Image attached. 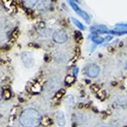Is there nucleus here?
<instances>
[{
  "instance_id": "0eeeda50",
  "label": "nucleus",
  "mask_w": 127,
  "mask_h": 127,
  "mask_svg": "<svg viewBox=\"0 0 127 127\" xmlns=\"http://www.w3.org/2000/svg\"><path fill=\"white\" fill-rule=\"evenodd\" d=\"M42 124L43 125V126H50L51 124H52V121L50 118H48V117H43L42 119Z\"/></svg>"
},
{
  "instance_id": "39448f33",
  "label": "nucleus",
  "mask_w": 127,
  "mask_h": 127,
  "mask_svg": "<svg viewBox=\"0 0 127 127\" xmlns=\"http://www.w3.org/2000/svg\"><path fill=\"white\" fill-rule=\"evenodd\" d=\"M55 120L59 126L63 127L66 125V116L63 111H57L55 113Z\"/></svg>"
},
{
  "instance_id": "9b49d317",
  "label": "nucleus",
  "mask_w": 127,
  "mask_h": 127,
  "mask_svg": "<svg viewBox=\"0 0 127 127\" xmlns=\"http://www.w3.org/2000/svg\"><path fill=\"white\" fill-rule=\"evenodd\" d=\"M91 89L93 90V92H99V87H97L96 85H92V86H91Z\"/></svg>"
},
{
  "instance_id": "f8f14e48",
  "label": "nucleus",
  "mask_w": 127,
  "mask_h": 127,
  "mask_svg": "<svg viewBox=\"0 0 127 127\" xmlns=\"http://www.w3.org/2000/svg\"><path fill=\"white\" fill-rule=\"evenodd\" d=\"M124 127H127V126H124Z\"/></svg>"
},
{
  "instance_id": "20e7f679",
  "label": "nucleus",
  "mask_w": 127,
  "mask_h": 127,
  "mask_svg": "<svg viewBox=\"0 0 127 127\" xmlns=\"http://www.w3.org/2000/svg\"><path fill=\"white\" fill-rule=\"evenodd\" d=\"M21 60H22V62L24 64V66L26 68H31L34 64V60H33V58L31 56V54L29 52H24L21 55Z\"/></svg>"
},
{
  "instance_id": "7ed1b4c3",
  "label": "nucleus",
  "mask_w": 127,
  "mask_h": 127,
  "mask_svg": "<svg viewBox=\"0 0 127 127\" xmlns=\"http://www.w3.org/2000/svg\"><path fill=\"white\" fill-rule=\"evenodd\" d=\"M99 72H100V68L97 64H91L89 67L87 68L86 70V73L88 76H89L91 78H95L97 77L98 75L99 74Z\"/></svg>"
},
{
  "instance_id": "f257e3e1",
  "label": "nucleus",
  "mask_w": 127,
  "mask_h": 127,
  "mask_svg": "<svg viewBox=\"0 0 127 127\" xmlns=\"http://www.w3.org/2000/svg\"><path fill=\"white\" fill-rule=\"evenodd\" d=\"M42 119L38 110L34 109H26L21 113L19 121L23 127H38L42 124Z\"/></svg>"
},
{
  "instance_id": "6e6552de",
  "label": "nucleus",
  "mask_w": 127,
  "mask_h": 127,
  "mask_svg": "<svg viewBox=\"0 0 127 127\" xmlns=\"http://www.w3.org/2000/svg\"><path fill=\"white\" fill-rule=\"evenodd\" d=\"M65 81H66V83H68V84H70V83H73L75 82V77H74L73 75H67V76L66 77Z\"/></svg>"
},
{
  "instance_id": "9d476101",
  "label": "nucleus",
  "mask_w": 127,
  "mask_h": 127,
  "mask_svg": "<svg viewBox=\"0 0 127 127\" xmlns=\"http://www.w3.org/2000/svg\"><path fill=\"white\" fill-rule=\"evenodd\" d=\"M65 93H66V91L64 89H61L59 90L57 93H56V95H55V97L57 98V99H59V98H61V97H63L64 95H65Z\"/></svg>"
},
{
  "instance_id": "1a4fd4ad",
  "label": "nucleus",
  "mask_w": 127,
  "mask_h": 127,
  "mask_svg": "<svg viewBox=\"0 0 127 127\" xmlns=\"http://www.w3.org/2000/svg\"><path fill=\"white\" fill-rule=\"evenodd\" d=\"M3 97L5 99H9L11 97V93L8 89H6L3 91Z\"/></svg>"
},
{
  "instance_id": "423d86ee",
  "label": "nucleus",
  "mask_w": 127,
  "mask_h": 127,
  "mask_svg": "<svg viewBox=\"0 0 127 127\" xmlns=\"http://www.w3.org/2000/svg\"><path fill=\"white\" fill-rule=\"evenodd\" d=\"M39 2V0H23V3L24 5L27 7V8H33L37 5V3Z\"/></svg>"
},
{
  "instance_id": "f03ea898",
  "label": "nucleus",
  "mask_w": 127,
  "mask_h": 127,
  "mask_svg": "<svg viewBox=\"0 0 127 127\" xmlns=\"http://www.w3.org/2000/svg\"><path fill=\"white\" fill-rule=\"evenodd\" d=\"M67 34L65 31L58 30L54 32V33L52 34V39L55 43L57 44H64L67 41Z\"/></svg>"
}]
</instances>
